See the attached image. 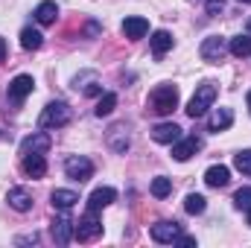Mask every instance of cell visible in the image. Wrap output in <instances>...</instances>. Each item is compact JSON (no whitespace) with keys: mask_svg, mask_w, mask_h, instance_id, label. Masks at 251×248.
Returning a JSON list of instances; mask_svg holds the SVG:
<instances>
[{"mask_svg":"<svg viewBox=\"0 0 251 248\" xmlns=\"http://www.w3.org/2000/svg\"><path fill=\"white\" fill-rule=\"evenodd\" d=\"M64 175L73 178V181H79V184H85V181H91V175H94V164H91L85 155H70V158L64 161Z\"/></svg>","mask_w":251,"mask_h":248,"instance_id":"obj_5","label":"cell"},{"mask_svg":"<svg viewBox=\"0 0 251 248\" xmlns=\"http://www.w3.org/2000/svg\"><path fill=\"white\" fill-rule=\"evenodd\" d=\"M50 146H53L50 134H47V131H35V134L24 137V143H21V155H44Z\"/></svg>","mask_w":251,"mask_h":248,"instance_id":"obj_8","label":"cell"},{"mask_svg":"<svg viewBox=\"0 0 251 248\" xmlns=\"http://www.w3.org/2000/svg\"><path fill=\"white\" fill-rule=\"evenodd\" d=\"M231 123H234V111L231 108H216L207 120V128L210 131H225V128H231Z\"/></svg>","mask_w":251,"mask_h":248,"instance_id":"obj_18","label":"cell"},{"mask_svg":"<svg viewBox=\"0 0 251 248\" xmlns=\"http://www.w3.org/2000/svg\"><path fill=\"white\" fill-rule=\"evenodd\" d=\"M50 234H53L56 246H67V243L73 240V222H70L67 216H59V219H53V225H50Z\"/></svg>","mask_w":251,"mask_h":248,"instance_id":"obj_12","label":"cell"},{"mask_svg":"<svg viewBox=\"0 0 251 248\" xmlns=\"http://www.w3.org/2000/svg\"><path fill=\"white\" fill-rule=\"evenodd\" d=\"M249 225H251V207H249Z\"/></svg>","mask_w":251,"mask_h":248,"instance_id":"obj_32","label":"cell"},{"mask_svg":"<svg viewBox=\"0 0 251 248\" xmlns=\"http://www.w3.org/2000/svg\"><path fill=\"white\" fill-rule=\"evenodd\" d=\"M6 201H9V207H15V210H21V213H26V210L32 207V196H29V190H24V187H12V190L6 193Z\"/></svg>","mask_w":251,"mask_h":248,"instance_id":"obj_15","label":"cell"},{"mask_svg":"<svg viewBox=\"0 0 251 248\" xmlns=\"http://www.w3.org/2000/svg\"><path fill=\"white\" fill-rule=\"evenodd\" d=\"M204 207H207V201H204V196H199V193H190L187 198H184V210L193 213V216L204 213Z\"/></svg>","mask_w":251,"mask_h":248,"instance_id":"obj_25","label":"cell"},{"mask_svg":"<svg viewBox=\"0 0 251 248\" xmlns=\"http://www.w3.org/2000/svg\"><path fill=\"white\" fill-rule=\"evenodd\" d=\"M149 234H152V240L161 243V246H176V240L181 237V225H178V222H155Z\"/></svg>","mask_w":251,"mask_h":248,"instance_id":"obj_6","label":"cell"},{"mask_svg":"<svg viewBox=\"0 0 251 248\" xmlns=\"http://www.w3.org/2000/svg\"><path fill=\"white\" fill-rule=\"evenodd\" d=\"M146 32H149V21H146V18L131 15V18H126V21H123V35H126V38L137 41V38H143Z\"/></svg>","mask_w":251,"mask_h":248,"instance_id":"obj_13","label":"cell"},{"mask_svg":"<svg viewBox=\"0 0 251 248\" xmlns=\"http://www.w3.org/2000/svg\"><path fill=\"white\" fill-rule=\"evenodd\" d=\"M178 137H184V134H181V125H176V123H158L152 128V140H155V143L173 146Z\"/></svg>","mask_w":251,"mask_h":248,"instance_id":"obj_11","label":"cell"},{"mask_svg":"<svg viewBox=\"0 0 251 248\" xmlns=\"http://www.w3.org/2000/svg\"><path fill=\"white\" fill-rule=\"evenodd\" d=\"M249 32H251V18H249Z\"/></svg>","mask_w":251,"mask_h":248,"instance_id":"obj_33","label":"cell"},{"mask_svg":"<svg viewBox=\"0 0 251 248\" xmlns=\"http://www.w3.org/2000/svg\"><path fill=\"white\" fill-rule=\"evenodd\" d=\"M170 193H173V181H170L167 175H158V178L152 181V196H155V198H167Z\"/></svg>","mask_w":251,"mask_h":248,"instance_id":"obj_26","label":"cell"},{"mask_svg":"<svg viewBox=\"0 0 251 248\" xmlns=\"http://www.w3.org/2000/svg\"><path fill=\"white\" fill-rule=\"evenodd\" d=\"M114 198H117V190H114V187H97V190L91 193V198H88V210H102V207H108Z\"/></svg>","mask_w":251,"mask_h":248,"instance_id":"obj_14","label":"cell"},{"mask_svg":"<svg viewBox=\"0 0 251 248\" xmlns=\"http://www.w3.org/2000/svg\"><path fill=\"white\" fill-rule=\"evenodd\" d=\"M228 181H231V170H228V167H222V164H219V167H210V170L204 173V184L213 187V190L225 187Z\"/></svg>","mask_w":251,"mask_h":248,"instance_id":"obj_17","label":"cell"},{"mask_svg":"<svg viewBox=\"0 0 251 248\" xmlns=\"http://www.w3.org/2000/svg\"><path fill=\"white\" fill-rule=\"evenodd\" d=\"M56 18H59V6H56L53 0H44V3H38V9H35V21H38L41 26H50V24H56Z\"/></svg>","mask_w":251,"mask_h":248,"instance_id":"obj_19","label":"cell"},{"mask_svg":"<svg viewBox=\"0 0 251 248\" xmlns=\"http://www.w3.org/2000/svg\"><path fill=\"white\" fill-rule=\"evenodd\" d=\"M228 50H231L237 59H249V56H251V32H249V35H237V38H231Z\"/></svg>","mask_w":251,"mask_h":248,"instance_id":"obj_22","label":"cell"},{"mask_svg":"<svg viewBox=\"0 0 251 248\" xmlns=\"http://www.w3.org/2000/svg\"><path fill=\"white\" fill-rule=\"evenodd\" d=\"M70 123V108H67V102H50L44 111H41V120L38 125L41 128H62V125Z\"/></svg>","mask_w":251,"mask_h":248,"instance_id":"obj_4","label":"cell"},{"mask_svg":"<svg viewBox=\"0 0 251 248\" xmlns=\"http://www.w3.org/2000/svg\"><path fill=\"white\" fill-rule=\"evenodd\" d=\"M234 167H237L243 175H251V149H246V152H237V155H234Z\"/></svg>","mask_w":251,"mask_h":248,"instance_id":"obj_27","label":"cell"},{"mask_svg":"<svg viewBox=\"0 0 251 248\" xmlns=\"http://www.w3.org/2000/svg\"><path fill=\"white\" fill-rule=\"evenodd\" d=\"M41 44H44V35H41L38 29H32V26L21 29V47H24V50H38Z\"/></svg>","mask_w":251,"mask_h":248,"instance_id":"obj_23","label":"cell"},{"mask_svg":"<svg viewBox=\"0 0 251 248\" xmlns=\"http://www.w3.org/2000/svg\"><path fill=\"white\" fill-rule=\"evenodd\" d=\"M50 201H53L56 210H70V207L79 201V193H73V190H53Z\"/></svg>","mask_w":251,"mask_h":248,"instance_id":"obj_20","label":"cell"},{"mask_svg":"<svg viewBox=\"0 0 251 248\" xmlns=\"http://www.w3.org/2000/svg\"><path fill=\"white\" fill-rule=\"evenodd\" d=\"M199 149H201V140H199L196 134H190V137H178V140L173 143V158H176V161H190Z\"/></svg>","mask_w":251,"mask_h":248,"instance_id":"obj_10","label":"cell"},{"mask_svg":"<svg viewBox=\"0 0 251 248\" xmlns=\"http://www.w3.org/2000/svg\"><path fill=\"white\" fill-rule=\"evenodd\" d=\"M234 204H237L240 210H249V207H251V187L237 190V196H234Z\"/></svg>","mask_w":251,"mask_h":248,"instance_id":"obj_28","label":"cell"},{"mask_svg":"<svg viewBox=\"0 0 251 248\" xmlns=\"http://www.w3.org/2000/svg\"><path fill=\"white\" fill-rule=\"evenodd\" d=\"M225 9V0H207V15H219Z\"/></svg>","mask_w":251,"mask_h":248,"instance_id":"obj_29","label":"cell"},{"mask_svg":"<svg viewBox=\"0 0 251 248\" xmlns=\"http://www.w3.org/2000/svg\"><path fill=\"white\" fill-rule=\"evenodd\" d=\"M246 99H249V108H251V91H249V97H246Z\"/></svg>","mask_w":251,"mask_h":248,"instance_id":"obj_31","label":"cell"},{"mask_svg":"<svg viewBox=\"0 0 251 248\" xmlns=\"http://www.w3.org/2000/svg\"><path fill=\"white\" fill-rule=\"evenodd\" d=\"M149 44H152V53H155V56H164L167 50H173V35H170L167 29H158V32H152Z\"/></svg>","mask_w":251,"mask_h":248,"instance_id":"obj_21","label":"cell"},{"mask_svg":"<svg viewBox=\"0 0 251 248\" xmlns=\"http://www.w3.org/2000/svg\"><path fill=\"white\" fill-rule=\"evenodd\" d=\"M114 108H117V94H102L100 102H97V108H94V114L97 117H108Z\"/></svg>","mask_w":251,"mask_h":248,"instance_id":"obj_24","label":"cell"},{"mask_svg":"<svg viewBox=\"0 0 251 248\" xmlns=\"http://www.w3.org/2000/svg\"><path fill=\"white\" fill-rule=\"evenodd\" d=\"M149 108L161 117L173 114L178 108V88L176 85H158L152 94H149Z\"/></svg>","mask_w":251,"mask_h":248,"instance_id":"obj_1","label":"cell"},{"mask_svg":"<svg viewBox=\"0 0 251 248\" xmlns=\"http://www.w3.org/2000/svg\"><path fill=\"white\" fill-rule=\"evenodd\" d=\"M97 237H102V222L97 219V210H88V216H82L73 225V240L79 243H94Z\"/></svg>","mask_w":251,"mask_h":248,"instance_id":"obj_3","label":"cell"},{"mask_svg":"<svg viewBox=\"0 0 251 248\" xmlns=\"http://www.w3.org/2000/svg\"><path fill=\"white\" fill-rule=\"evenodd\" d=\"M0 62H6V41L0 38Z\"/></svg>","mask_w":251,"mask_h":248,"instance_id":"obj_30","label":"cell"},{"mask_svg":"<svg viewBox=\"0 0 251 248\" xmlns=\"http://www.w3.org/2000/svg\"><path fill=\"white\" fill-rule=\"evenodd\" d=\"M213 99H216V85H210V82L199 85L196 94H193V99L187 102V114L193 117V120H196V117H204L207 108L213 105Z\"/></svg>","mask_w":251,"mask_h":248,"instance_id":"obj_2","label":"cell"},{"mask_svg":"<svg viewBox=\"0 0 251 248\" xmlns=\"http://www.w3.org/2000/svg\"><path fill=\"white\" fill-rule=\"evenodd\" d=\"M240 3H251V0H240Z\"/></svg>","mask_w":251,"mask_h":248,"instance_id":"obj_34","label":"cell"},{"mask_svg":"<svg viewBox=\"0 0 251 248\" xmlns=\"http://www.w3.org/2000/svg\"><path fill=\"white\" fill-rule=\"evenodd\" d=\"M199 56H201L204 62H210V64H219L222 56H225V38H219V35L204 38L201 47H199Z\"/></svg>","mask_w":251,"mask_h":248,"instance_id":"obj_7","label":"cell"},{"mask_svg":"<svg viewBox=\"0 0 251 248\" xmlns=\"http://www.w3.org/2000/svg\"><path fill=\"white\" fill-rule=\"evenodd\" d=\"M24 173L29 175V178H44L47 175V161H44V155H24Z\"/></svg>","mask_w":251,"mask_h":248,"instance_id":"obj_16","label":"cell"},{"mask_svg":"<svg viewBox=\"0 0 251 248\" xmlns=\"http://www.w3.org/2000/svg\"><path fill=\"white\" fill-rule=\"evenodd\" d=\"M32 88H35V79H32V76H26V73H21V76H15V79L9 82V99L24 102V99L32 94Z\"/></svg>","mask_w":251,"mask_h":248,"instance_id":"obj_9","label":"cell"}]
</instances>
